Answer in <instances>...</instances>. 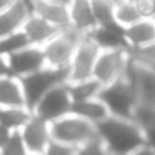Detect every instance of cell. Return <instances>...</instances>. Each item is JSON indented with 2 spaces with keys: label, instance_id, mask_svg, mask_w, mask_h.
Here are the masks:
<instances>
[{
  "label": "cell",
  "instance_id": "cell-1",
  "mask_svg": "<svg viewBox=\"0 0 155 155\" xmlns=\"http://www.w3.org/2000/svg\"><path fill=\"white\" fill-rule=\"evenodd\" d=\"M95 127L98 140L110 155H132L147 147L145 130L135 120L108 117Z\"/></svg>",
  "mask_w": 155,
  "mask_h": 155
},
{
  "label": "cell",
  "instance_id": "cell-2",
  "mask_svg": "<svg viewBox=\"0 0 155 155\" xmlns=\"http://www.w3.org/2000/svg\"><path fill=\"white\" fill-rule=\"evenodd\" d=\"M98 100L105 105L110 117L127 118V120H134L135 110L140 105L135 85L128 77H124L114 84L102 87Z\"/></svg>",
  "mask_w": 155,
  "mask_h": 155
},
{
  "label": "cell",
  "instance_id": "cell-3",
  "mask_svg": "<svg viewBox=\"0 0 155 155\" xmlns=\"http://www.w3.org/2000/svg\"><path fill=\"white\" fill-rule=\"evenodd\" d=\"M50 134L52 140L74 148H80L98 138L97 127L74 114L54 122L50 125Z\"/></svg>",
  "mask_w": 155,
  "mask_h": 155
},
{
  "label": "cell",
  "instance_id": "cell-4",
  "mask_svg": "<svg viewBox=\"0 0 155 155\" xmlns=\"http://www.w3.org/2000/svg\"><path fill=\"white\" fill-rule=\"evenodd\" d=\"M60 84H68V70H55L45 67L35 74L20 78L27 110L34 112V108L45 97V94Z\"/></svg>",
  "mask_w": 155,
  "mask_h": 155
},
{
  "label": "cell",
  "instance_id": "cell-5",
  "mask_svg": "<svg viewBox=\"0 0 155 155\" xmlns=\"http://www.w3.org/2000/svg\"><path fill=\"white\" fill-rule=\"evenodd\" d=\"M82 38H84V35L68 28V30L60 32L47 45H44L42 48H44L47 67L55 68V70H68L75 50H77V45L80 44Z\"/></svg>",
  "mask_w": 155,
  "mask_h": 155
},
{
  "label": "cell",
  "instance_id": "cell-6",
  "mask_svg": "<svg viewBox=\"0 0 155 155\" xmlns=\"http://www.w3.org/2000/svg\"><path fill=\"white\" fill-rule=\"evenodd\" d=\"M72 107H74V98L70 95L68 84H60L45 94V97L37 104L32 114L52 125L54 122L70 115Z\"/></svg>",
  "mask_w": 155,
  "mask_h": 155
},
{
  "label": "cell",
  "instance_id": "cell-7",
  "mask_svg": "<svg viewBox=\"0 0 155 155\" xmlns=\"http://www.w3.org/2000/svg\"><path fill=\"white\" fill-rule=\"evenodd\" d=\"M128 67H130V54L127 48H124V50H100L94 70V80H97L102 87L110 85L124 78Z\"/></svg>",
  "mask_w": 155,
  "mask_h": 155
},
{
  "label": "cell",
  "instance_id": "cell-8",
  "mask_svg": "<svg viewBox=\"0 0 155 155\" xmlns=\"http://www.w3.org/2000/svg\"><path fill=\"white\" fill-rule=\"evenodd\" d=\"M98 55H100V48L90 38H82L80 44L77 45L70 67H68V84H77V82L94 78V70Z\"/></svg>",
  "mask_w": 155,
  "mask_h": 155
},
{
  "label": "cell",
  "instance_id": "cell-9",
  "mask_svg": "<svg viewBox=\"0 0 155 155\" xmlns=\"http://www.w3.org/2000/svg\"><path fill=\"white\" fill-rule=\"evenodd\" d=\"M7 64H8V72H10V75L15 78H18V80L47 67L44 48L35 47V45H28V47L22 48L20 52L10 55V57L7 58Z\"/></svg>",
  "mask_w": 155,
  "mask_h": 155
},
{
  "label": "cell",
  "instance_id": "cell-10",
  "mask_svg": "<svg viewBox=\"0 0 155 155\" xmlns=\"http://www.w3.org/2000/svg\"><path fill=\"white\" fill-rule=\"evenodd\" d=\"M20 135L25 148H27V153L30 155H44L52 142L50 124H47L45 120L38 118L34 114L28 118L27 124L22 127Z\"/></svg>",
  "mask_w": 155,
  "mask_h": 155
},
{
  "label": "cell",
  "instance_id": "cell-11",
  "mask_svg": "<svg viewBox=\"0 0 155 155\" xmlns=\"http://www.w3.org/2000/svg\"><path fill=\"white\" fill-rule=\"evenodd\" d=\"M125 77H128L130 82L135 85L140 105L155 108V72L147 70L130 60V67Z\"/></svg>",
  "mask_w": 155,
  "mask_h": 155
},
{
  "label": "cell",
  "instance_id": "cell-12",
  "mask_svg": "<svg viewBox=\"0 0 155 155\" xmlns=\"http://www.w3.org/2000/svg\"><path fill=\"white\" fill-rule=\"evenodd\" d=\"M100 50H124L128 45L125 40V28L117 22L110 25H97L90 34L87 35Z\"/></svg>",
  "mask_w": 155,
  "mask_h": 155
},
{
  "label": "cell",
  "instance_id": "cell-13",
  "mask_svg": "<svg viewBox=\"0 0 155 155\" xmlns=\"http://www.w3.org/2000/svg\"><path fill=\"white\" fill-rule=\"evenodd\" d=\"M32 15V7L25 0H17L12 7L0 12V38L22 32L25 22Z\"/></svg>",
  "mask_w": 155,
  "mask_h": 155
},
{
  "label": "cell",
  "instance_id": "cell-14",
  "mask_svg": "<svg viewBox=\"0 0 155 155\" xmlns=\"http://www.w3.org/2000/svg\"><path fill=\"white\" fill-rule=\"evenodd\" d=\"M32 14L44 18L60 32L72 28L70 25V10L68 5L62 4H52V2H42V0H34L32 2Z\"/></svg>",
  "mask_w": 155,
  "mask_h": 155
},
{
  "label": "cell",
  "instance_id": "cell-15",
  "mask_svg": "<svg viewBox=\"0 0 155 155\" xmlns=\"http://www.w3.org/2000/svg\"><path fill=\"white\" fill-rule=\"evenodd\" d=\"M68 10H70L72 30H75L77 34L87 37L97 27L92 10V0H72L68 4Z\"/></svg>",
  "mask_w": 155,
  "mask_h": 155
},
{
  "label": "cell",
  "instance_id": "cell-16",
  "mask_svg": "<svg viewBox=\"0 0 155 155\" xmlns=\"http://www.w3.org/2000/svg\"><path fill=\"white\" fill-rule=\"evenodd\" d=\"M125 40L128 50L145 48L155 44V20L142 18L137 24L125 28Z\"/></svg>",
  "mask_w": 155,
  "mask_h": 155
},
{
  "label": "cell",
  "instance_id": "cell-17",
  "mask_svg": "<svg viewBox=\"0 0 155 155\" xmlns=\"http://www.w3.org/2000/svg\"><path fill=\"white\" fill-rule=\"evenodd\" d=\"M22 32L25 34V37L28 38L30 45H35V47H44L47 45L52 38H55L60 30L55 28L54 25H50L48 22H45L44 18L37 17V15L32 14L30 18L25 22Z\"/></svg>",
  "mask_w": 155,
  "mask_h": 155
},
{
  "label": "cell",
  "instance_id": "cell-18",
  "mask_svg": "<svg viewBox=\"0 0 155 155\" xmlns=\"http://www.w3.org/2000/svg\"><path fill=\"white\" fill-rule=\"evenodd\" d=\"M0 108H27L20 80L12 75L0 78Z\"/></svg>",
  "mask_w": 155,
  "mask_h": 155
},
{
  "label": "cell",
  "instance_id": "cell-19",
  "mask_svg": "<svg viewBox=\"0 0 155 155\" xmlns=\"http://www.w3.org/2000/svg\"><path fill=\"white\" fill-rule=\"evenodd\" d=\"M72 114L77 115V117L84 118V120L90 122L94 125H98L100 122H104L105 118H108L107 108L102 104L98 98H94V100H87V102H77L72 107Z\"/></svg>",
  "mask_w": 155,
  "mask_h": 155
},
{
  "label": "cell",
  "instance_id": "cell-20",
  "mask_svg": "<svg viewBox=\"0 0 155 155\" xmlns=\"http://www.w3.org/2000/svg\"><path fill=\"white\" fill-rule=\"evenodd\" d=\"M68 88H70V95L74 98V104H77V102H87V100L98 98L102 85L97 80L90 78V80H85V82L68 84Z\"/></svg>",
  "mask_w": 155,
  "mask_h": 155
},
{
  "label": "cell",
  "instance_id": "cell-21",
  "mask_svg": "<svg viewBox=\"0 0 155 155\" xmlns=\"http://www.w3.org/2000/svg\"><path fill=\"white\" fill-rule=\"evenodd\" d=\"M32 117V112L27 108H2L0 110V124L10 132H20L22 127Z\"/></svg>",
  "mask_w": 155,
  "mask_h": 155
},
{
  "label": "cell",
  "instance_id": "cell-22",
  "mask_svg": "<svg viewBox=\"0 0 155 155\" xmlns=\"http://www.w3.org/2000/svg\"><path fill=\"white\" fill-rule=\"evenodd\" d=\"M138 20H142V15L132 0H124L120 4H115V22L118 25L127 28L130 25L137 24Z\"/></svg>",
  "mask_w": 155,
  "mask_h": 155
},
{
  "label": "cell",
  "instance_id": "cell-23",
  "mask_svg": "<svg viewBox=\"0 0 155 155\" xmlns=\"http://www.w3.org/2000/svg\"><path fill=\"white\" fill-rule=\"evenodd\" d=\"M28 45H30V42L25 37L24 32H17V34H12L8 37H4L0 38V57L8 58L10 55L20 52L22 48L28 47Z\"/></svg>",
  "mask_w": 155,
  "mask_h": 155
},
{
  "label": "cell",
  "instance_id": "cell-24",
  "mask_svg": "<svg viewBox=\"0 0 155 155\" xmlns=\"http://www.w3.org/2000/svg\"><path fill=\"white\" fill-rule=\"evenodd\" d=\"M92 10L97 25H110L115 22L114 0H92Z\"/></svg>",
  "mask_w": 155,
  "mask_h": 155
},
{
  "label": "cell",
  "instance_id": "cell-25",
  "mask_svg": "<svg viewBox=\"0 0 155 155\" xmlns=\"http://www.w3.org/2000/svg\"><path fill=\"white\" fill-rule=\"evenodd\" d=\"M130 60L147 70L155 72V44L145 48H137V50H128Z\"/></svg>",
  "mask_w": 155,
  "mask_h": 155
},
{
  "label": "cell",
  "instance_id": "cell-26",
  "mask_svg": "<svg viewBox=\"0 0 155 155\" xmlns=\"http://www.w3.org/2000/svg\"><path fill=\"white\" fill-rule=\"evenodd\" d=\"M0 155H28L27 148L24 145L20 132H12L8 142L5 143V147L0 150Z\"/></svg>",
  "mask_w": 155,
  "mask_h": 155
},
{
  "label": "cell",
  "instance_id": "cell-27",
  "mask_svg": "<svg viewBox=\"0 0 155 155\" xmlns=\"http://www.w3.org/2000/svg\"><path fill=\"white\" fill-rule=\"evenodd\" d=\"M75 155H110V153L105 150L102 142L97 138V140H94V142H90V143L84 145V147L77 148V153Z\"/></svg>",
  "mask_w": 155,
  "mask_h": 155
},
{
  "label": "cell",
  "instance_id": "cell-28",
  "mask_svg": "<svg viewBox=\"0 0 155 155\" xmlns=\"http://www.w3.org/2000/svg\"><path fill=\"white\" fill-rule=\"evenodd\" d=\"M75 153H77V148L68 147V145H64V143H60V142L52 140L44 155H75Z\"/></svg>",
  "mask_w": 155,
  "mask_h": 155
},
{
  "label": "cell",
  "instance_id": "cell-29",
  "mask_svg": "<svg viewBox=\"0 0 155 155\" xmlns=\"http://www.w3.org/2000/svg\"><path fill=\"white\" fill-rule=\"evenodd\" d=\"M137 7V10L140 12L142 18H150L153 20V0H132Z\"/></svg>",
  "mask_w": 155,
  "mask_h": 155
},
{
  "label": "cell",
  "instance_id": "cell-30",
  "mask_svg": "<svg viewBox=\"0 0 155 155\" xmlns=\"http://www.w3.org/2000/svg\"><path fill=\"white\" fill-rule=\"evenodd\" d=\"M10 135H12V132L8 130L7 127H4V125L0 124V150L5 147V143L8 142V138H10Z\"/></svg>",
  "mask_w": 155,
  "mask_h": 155
},
{
  "label": "cell",
  "instance_id": "cell-31",
  "mask_svg": "<svg viewBox=\"0 0 155 155\" xmlns=\"http://www.w3.org/2000/svg\"><path fill=\"white\" fill-rule=\"evenodd\" d=\"M145 135H147V145L155 150V124L145 130Z\"/></svg>",
  "mask_w": 155,
  "mask_h": 155
},
{
  "label": "cell",
  "instance_id": "cell-32",
  "mask_svg": "<svg viewBox=\"0 0 155 155\" xmlns=\"http://www.w3.org/2000/svg\"><path fill=\"white\" fill-rule=\"evenodd\" d=\"M7 75H10V72H8L7 58L0 57V78H2V77H7Z\"/></svg>",
  "mask_w": 155,
  "mask_h": 155
},
{
  "label": "cell",
  "instance_id": "cell-33",
  "mask_svg": "<svg viewBox=\"0 0 155 155\" xmlns=\"http://www.w3.org/2000/svg\"><path fill=\"white\" fill-rule=\"evenodd\" d=\"M17 0H0V12H4L7 10L8 7H12V5L15 4Z\"/></svg>",
  "mask_w": 155,
  "mask_h": 155
},
{
  "label": "cell",
  "instance_id": "cell-34",
  "mask_svg": "<svg viewBox=\"0 0 155 155\" xmlns=\"http://www.w3.org/2000/svg\"><path fill=\"white\" fill-rule=\"evenodd\" d=\"M132 155H155V150H153V148H150V147L147 145V147H143L142 150L135 152V153H132Z\"/></svg>",
  "mask_w": 155,
  "mask_h": 155
},
{
  "label": "cell",
  "instance_id": "cell-35",
  "mask_svg": "<svg viewBox=\"0 0 155 155\" xmlns=\"http://www.w3.org/2000/svg\"><path fill=\"white\" fill-rule=\"evenodd\" d=\"M34 2V0H32ZM42 2H52V4H62V5H68L72 0H42Z\"/></svg>",
  "mask_w": 155,
  "mask_h": 155
},
{
  "label": "cell",
  "instance_id": "cell-36",
  "mask_svg": "<svg viewBox=\"0 0 155 155\" xmlns=\"http://www.w3.org/2000/svg\"><path fill=\"white\" fill-rule=\"evenodd\" d=\"M155 2V0H153ZM153 20H155V4H153Z\"/></svg>",
  "mask_w": 155,
  "mask_h": 155
},
{
  "label": "cell",
  "instance_id": "cell-37",
  "mask_svg": "<svg viewBox=\"0 0 155 155\" xmlns=\"http://www.w3.org/2000/svg\"><path fill=\"white\" fill-rule=\"evenodd\" d=\"M115 4H120V2H124V0H114Z\"/></svg>",
  "mask_w": 155,
  "mask_h": 155
},
{
  "label": "cell",
  "instance_id": "cell-38",
  "mask_svg": "<svg viewBox=\"0 0 155 155\" xmlns=\"http://www.w3.org/2000/svg\"><path fill=\"white\" fill-rule=\"evenodd\" d=\"M0 110H2V108H0Z\"/></svg>",
  "mask_w": 155,
  "mask_h": 155
},
{
  "label": "cell",
  "instance_id": "cell-39",
  "mask_svg": "<svg viewBox=\"0 0 155 155\" xmlns=\"http://www.w3.org/2000/svg\"><path fill=\"white\" fill-rule=\"evenodd\" d=\"M28 155H30V153H28Z\"/></svg>",
  "mask_w": 155,
  "mask_h": 155
}]
</instances>
